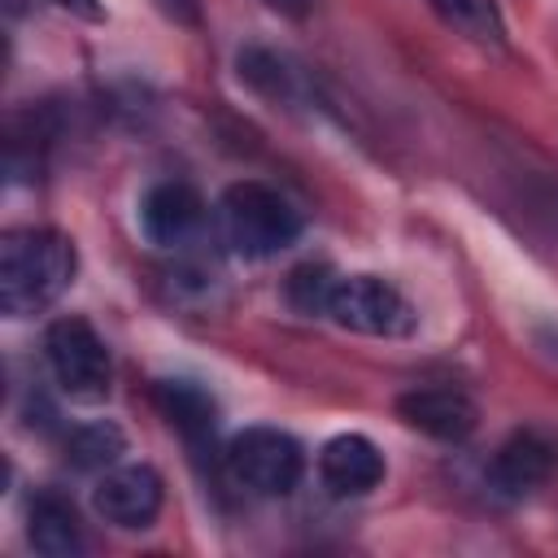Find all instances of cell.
Segmentation results:
<instances>
[{
  "instance_id": "6da1fadb",
  "label": "cell",
  "mask_w": 558,
  "mask_h": 558,
  "mask_svg": "<svg viewBox=\"0 0 558 558\" xmlns=\"http://www.w3.org/2000/svg\"><path fill=\"white\" fill-rule=\"evenodd\" d=\"M78 253L74 240L52 227H13L0 240V310L9 318H31L65 296L74 283Z\"/></svg>"
},
{
  "instance_id": "7a4b0ae2",
  "label": "cell",
  "mask_w": 558,
  "mask_h": 558,
  "mask_svg": "<svg viewBox=\"0 0 558 558\" xmlns=\"http://www.w3.org/2000/svg\"><path fill=\"white\" fill-rule=\"evenodd\" d=\"M301 209L262 179H240L218 196V235L244 262H266L296 244Z\"/></svg>"
},
{
  "instance_id": "3957f363",
  "label": "cell",
  "mask_w": 558,
  "mask_h": 558,
  "mask_svg": "<svg viewBox=\"0 0 558 558\" xmlns=\"http://www.w3.org/2000/svg\"><path fill=\"white\" fill-rule=\"evenodd\" d=\"M327 318L344 331L375 336V340H401L418 323L405 292L379 275H336L327 296Z\"/></svg>"
},
{
  "instance_id": "277c9868",
  "label": "cell",
  "mask_w": 558,
  "mask_h": 558,
  "mask_svg": "<svg viewBox=\"0 0 558 558\" xmlns=\"http://www.w3.org/2000/svg\"><path fill=\"white\" fill-rule=\"evenodd\" d=\"M227 475L257 497H288L305 475V449L279 427H244L227 440Z\"/></svg>"
},
{
  "instance_id": "5b68a950",
  "label": "cell",
  "mask_w": 558,
  "mask_h": 558,
  "mask_svg": "<svg viewBox=\"0 0 558 558\" xmlns=\"http://www.w3.org/2000/svg\"><path fill=\"white\" fill-rule=\"evenodd\" d=\"M44 353H48L52 379L61 384L65 397H74L83 405H96V401L109 397L113 362H109V349H105L100 331L87 318H78V314L57 318L44 336Z\"/></svg>"
},
{
  "instance_id": "8992f818",
  "label": "cell",
  "mask_w": 558,
  "mask_h": 558,
  "mask_svg": "<svg viewBox=\"0 0 558 558\" xmlns=\"http://www.w3.org/2000/svg\"><path fill=\"white\" fill-rule=\"evenodd\" d=\"M161 501H166V484H161V475L148 462H118V466H109L96 480V493H92L96 514L105 523H113V527H126V532L153 527V519L161 514Z\"/></svg>"
},
{
  "instance_id": "52a82bcc",
  "label": "cell",
  "mask_w": 558,
  "mask_h": 558,
  "mask_svg": "<svg viewBox=\"0 0 558 558\" xmlns=\"http://www.w3.org/2000/svg\"><path fill=\"white\" fill-rule=\"evenodd\" d=\"M554 466H558L554 436L541 427H519L497 445V453L488 462V488L501 501H523L554 475Z\"/></svg>"
},
{
  "instance_id": "ba28073f",
  "label": "cell",
  "mask_w": 558,
  "mask_h": 558,
  "mask_svg": "<svg viewBox=\"0 0 558 558\" xmlns=\"http://www.w3.org/2000/svg\"><path fill=\"white\" fill-rule=\"evenodd\" d=\"M397 418L432 440L458 445L475 432L480 423V405L471 401V392H462L458 384H418L410 392L397 397Z\"/></svg>"
},
{
  "instance_id": "9c48e42d",
  "label": "cell",
  "mask_w": 558,
  "mask_h": 558,
  "mask_svg": "<svg viewBox=\"0 0 558 558\" xmlns=\"http://www.w3.org/2000/svg\"><path fill=\"white\" fill-rule=\"evenodd\" d=\"M205 227V201L183 179H161L140 196V231L157 248H183Z\"/></svg>"
},
{
  "instance_id": "30bf717a",
  "label": "cell",
  "mask_w": 558,
  "mask_h": 558,
  "mask_svg": "<svg viewBox=\"0 0 558 558\" xmlns=\"http://www.w3.org/2000/svg\"><path fill=\"white\" fill-rule=\"evenodd\" d=\"M318 480L331 497H366L384 480V453L362 432H340L318 449Z\"/></svg>"
},
{
  "instance_id": "8fae6325",
  "label": "cell",
  "mask_w": 558,
  "mask_h": 558,
  "mask_svg": "<svg viewBox=\"0 0 558 558\" xmlns=\"http://www.w3.org/2000/svg\"><path fill=\"white\" fill-rule=\"evenodd\" d=\"M26 541L35 554L44 558H74L83 554V519L74 510V501L57 488H39L26 506Z\"/></svg>"
},
{
  "instance_id": "7c38bea8",
  "label": "cell",
  "mask_w": 558,
  "mask_h": 558,
  "mask_svg": "<svg viewBox=\"0 0 558 558\" xmlns=\"http://www.w3.org/2000/svg\"><path fill=\"white\" fill-rule=\"evenodd\" d=\"M153 401H157V410L166 414V423H170L192 449L214 445V432H218V401H214L201 384H192V379H157Z\"/></svg>"
},
{
  "instance_id": "4fadbf2b",
  "label": "cell",
  "mask_w": 558,
  "mask_h": 558,
  "mask_svg": "<svg viewBox=\"0 0 558 558\" xmlns=\"http://www.w3.org/2000/svg\"><path fill=\"white\" fill-rule=\"evenodd\" d=\"M235 65H240V78H244L257 96H266V100H275V105H292V100L301 96V74L292 70L288 57H279V52H270V48H244V52L235 57Z\"/></svg>"
},
{
  "instance_id": "5bb4252c",
  "label": "cell",
  "mask_w": 558,
  "mask_h": 558,
  "mask_svg": "<svg viewBox=\"0 0 558 558\" xmlns=\"http://www.w3.org/2000/svg\"><path fill=\"white\" fill-rule=\"evenodd\" d=\"M126 453V436L109 418H92L65 436V462L78 471H109Z\"/></svg>"
},
{
  "instance_id": "9a60e30c",
  "label": "cell",
  "mask_w": 558,
  "mask_h": 558,
  "mask_svg": "<svg viewBox=\"0 0 558 558\" xmlns=\"http://www.w3.org/2000/svg\"><path fill=\"white\" fill-rule=\"evenodd\" d=\"M432 9L440 13V22L449 31H458L462 39H471L480 48L506 44V22H501L497 0H432Z\"/></svg>"
},
{
  "instance_id": "2e32d148",
  "label": "cell",
  "mask_w": 558,
  "mask_h": 558,
  "mask_svg": "<svg viewBox=\"0 0 558 558\" xmlns=\"http://www.w3.org/2000/svg\"><path fill=\"white\" fill-rule=\"evenodd\" d=\"M331 283H336V270L323 266V262H305L288 275V305L296 314H327V296H331Z\"/></svg>"
},
{
  "instance_id": "e0dca14e",
  "label": "cell",
  "mask_w": 558,
  "mask_h": 558,
  "mask_svg": "<svg viewBox=\"0 0 558 558\" xmlns=\"http://www.w3.org/2000/svg\"><path fill=\"white\" fill-rule=\"evenodd\" d=\"M157 9L174 26H201V0H157Z\"/></svg>"
},
{
  "instance_id": "ac0fdd59",
  "label": "cell",
  "mask_w": 558,
  "mask_h": 558,
  "mask_svg": "<svg viewBox=\"0 0 558 558\" xmlns=\"http://www.w3.org/2000/svg\"><path fill=\"white\" fill-rule=\"evenodd\" d=\"M57 9H65V13H74V17H83V22H100L105 17V4L100 0H52Z\"/></svg>"
},
{
  "instance_id": "d6986e66",
  "label": "cell",
  "mask_w": 558,
  "mask_h": 558,
  "mask_svg": "<svg viewBox=\"0 0 558 558\" xmlns=\"http://www.w3.org/2000/svg\"><path fill=\"white\" fill-rule=\"evenodd\" d=\"M270 13H279V17H292V22H301V17H310V9H314V0H262Z\"/></svg>"
}]
</instances>
